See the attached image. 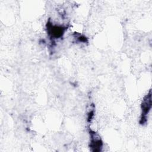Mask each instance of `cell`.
I'll return each mask as SVG.
<instances>
[{
    "label": "cell",
    "mask_w": 152,
    "mask_h": 152,
    "mask_svg": "<svg viewBox=\"0 0 152 152\" xmlns=\"http://www.w3.org/2000/svg\"><path fill=\"white\" fill-rule=\"evenodd\" d=\"M46 27L47 33L50 39L52 40L61 38L64 34L65 31L67 30V27L61 25L53 24L50 20H49L47 22Z\"/></svg>",
    "instance_id": "6da1fadb"
},
{
    "label": "cell",
    "mask_w": 152,
    "mask_h": 152,
    "mask_svg": "<svg viewBox=\"0 0 152 152\" xmlns=\"http://www.w3.org/2000/svg\"><path fill=\"white\" fill-rule=\"evenodd\" d=\"M151 108V91L149 90V92L146 94L141 104V115L140 119V124L142 125H145L148 119V115Z\"/></svg>",
    "instance_id": "7a4b0ae2"
},
{
    "label": "cell",
    "mask_w": 152,
    "mask_h": 152,
    "mask_svg": "<svg viewBox=\"0 0 152 152\" xmlns=\"http://www.w3.org/2000/svg\"><path fill=\"white\" fill-rule=\"evenodd\" d=\"M90 137L89 147L93 151H100L103 147V141L100 136L94 131L89 129Z\"/></svg>",
    "instance_id": "3957f363"
},
{
    "label": "cell",
    "mask_w": 152,
    "mask_h": 152,
    "mask_svg": "<svg viewBox=\"0 0 152 152\" xmlns=\"http://www.w3.org/2000/svg\"><path fill=\"white\" fill-rule=\"evenodd\" d=\"M75 38L77 39V40L79 42H82V43H86L88 42V40H87V38L83 36V35H81L80 34H75Z\"/></svg>",
    "instance_id": "277c9868"
},
{
    "label": "cell",
    "mask_w": 152,
    "mask_h": 152,
    "mask_svg": "<svg viewBox=\"0 0 152 152\" xmlns=\"http://www.w3.org/2000/svg\"><path fill=\"white\" fill-rule=\"evenodd\" d=\"M94 109H93L89 111V112L87 114V122H90L91 120L93 118L94 114Z\"/></svg>",
    "instance_id": "5b68a950"
}]
</instances>
